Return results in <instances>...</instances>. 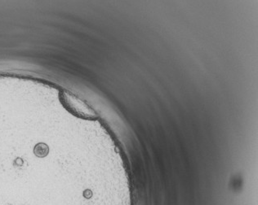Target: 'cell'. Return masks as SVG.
Returning <instances> with one entry per match:
<instances>
[{
  "label": "cell",
  "mask_w": 258,
  "mask_h": 205,
  "mask_svg": "<svg viewBox=\"0 0 258 205\" xmlns=\"http://www.w3.org/2000/svg\"><path fill=\"white\" fill-rule=\"evenodd\" d=\"M43 143H33L21 125L0 124V205H113V199L90 187L55 189L41 183L31 156Z\"/></svg>",
  "instance_id": "cell-1"
},
{
  "label": "cell",
  "mask_w": 258,
  "mask_h": 205,
  "mask_svg": "<svg viewBox=\"0 0 258 205\" xmlns=\"http://www.w3.org/2000/svg\"><path fill=\"white\" fill-rule=\"evenodd\" d=\"M61 99L64 106L78 117L88 120H93L97 118L93 109L69 92H63Z\"/></svg>",
  "instance_id": "cell-2"
}]
</instances>
